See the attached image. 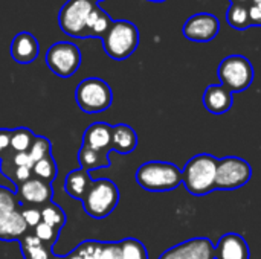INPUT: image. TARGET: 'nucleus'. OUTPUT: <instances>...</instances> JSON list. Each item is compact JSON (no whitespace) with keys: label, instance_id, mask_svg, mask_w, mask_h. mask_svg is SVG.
<instances>
[{"label":"nucleus","instance_id":"f257e3e1","mask_svg":"<svg viewBox=\"0 0 261 259\" xmlns=\"http://www.w3.org/2000/svg\"><path fill=\"white\" fill-rule=\"evenodd\" d=\"M217 162L219 159L206 153L197 154L188 160L182 169V183L190 194L202 197L216 189Z\"/></svg>","mask_w":261,"mask_h":259},{"label":"nucleus","instance_id":"f03ea898","mask_svg":"<svg viewBox=\"0 0 261 259\" xmlns=\"http://www.w3.org/2000/svg\"><path fill=\"white\" fill-rule=\"evenodd\" d=\"M136 182L150 192H167L182 183V171L168 162H147L136 171Z\"/></svg>","mask_w":261,"mask_h":259},{"label":"nucleus","instance_id":"7ed1b4c3","mask_svg":"<svg viewBox=\"0 0 261 259\" xmlns=\"http://www.w3.org/2000/svg\"><path fill=\"white\" fill-rule=\"evenodd\" d=\"M84 212L96 220L110 215L119 203V189L109 179L93 180L81 200Z\"/></svg>","mask_w":261,"mask_h":259},{"label":"nucleus","instance_id":"20e7f679","mask_svg":"<svg viewBox=\"0 0 261 259\" xmlns=\"http://www.w3.org/2000/svg\"><path fill=\"white\" fill-rule=\"evenodd\" d=\"M106 53L113 60L128 58L139 44V31L136 24L127 20H116L112 23L107 34L102 37Z\"/></svg>","mask_w":261,"mask_h":259},{"label":"nucleus","instance_id":"39448f33","mask_svg":"<svg viewBox=\"0 0 261 259\" xmlns=\"http://www.w3.org/2000/svg\"><path fill=\"white\" fill-rule=\"evenodd\" d=\"M75 99L78 107L89 114L106 111L113 102V93L110 85L101 78H86L75 90Z\"/></svg>","mask_w":261,"mask_h":259},{"label":"nucleus","instance_id":"423d86ee","mask_svg":"<svg viewBox=\"0 0 261 259\" xmlns=\"http://www.w3.org/2000/svg\"><path fill=\"white\" fill-rule=\"evenodd\" d=\"M219 78L231 93L245 92L254 81V67L243 55H229L219 66Z\"/></svg>","mask_w":261,"mask_h":259},{"label":"nucleus","instance_id":"0eeeda50","mask_svg":"<svg viewBox=\"0 0 261 259\" xmlns=\"http://www.w3.org/2000/svg\"><path fill=\"white\" fill-rule=\"evenodd\" d=\"M252 177L251 165L242 157H223L217 162L216 189L232 191L245 186Z\"/></svg>","mask_w":261,"mask_h":259},{"label":"nucleus","instance_id":"6e6552de","mask_svg":"<svg viewBox=\"0 0 261 259\" xmlns=\"http://www.w3.org/2000/svg\"><path fill=\"white\" fill-rule=\"evenodd\" d=\"M47 67L60 78L72 76L81 64V52L76 44L70 41H58L46 52Z\"/></svg>","mask_w":261,"mask_h":259},{"label":"nucleus","instance_id":"1a4fd4ad","mask_svg":"<svg viewBox=\"0 0 261 259\" xmlns=\"http://www.w3.org/2000/svg\"><path fill=\"white\" fill-rule=\"evenodd\" d=\"M95 5L90 0H67L58 14L61 31L75 38H86V21Z\"/></svg>","mask_w":261,"mask_h":259},{"label":"nucleus","instance_id":"9d476101","mask_svg":"<svg viewBox=\"0 0 261 259\" xmlns=\"http://www.w3.org/2000/svg\"><path fill=\"white\" fill-rule=\"evenodd\" d=\"M220 31V21L214 14L210 12H199L191 15L184 24V35L185 38L197 43H206L217 37Z\"/></svg>","mask_w":261,"mask_h":259},{"label":"nucleus","instance_id":"9b49d317","mask_svg":"<svg viewBox=\"0 0 261 259\" xmlns=\"http://www.w3.org/2000/svg\"><path fill=\"white\" fill-rule=\"evenodd\" d=\"M159 259H214V244L208 238H193L165 250Z\"/></svg>","mask_w":261,"mask_h":259},{"label":"nucleus","instance_id":"f8f14e48","mask_svg":"<svg viewBox=\"0 0 261 259\" xmlns=\"http://www.w3.org/2000/svg\"><path fill=\"white\" fill-rule=\"evenodd\" d=\"M17 197L21 203L31 206H44L50 203L52 198V186L40 179H29L28 182L18 185Z\"/></svg>","mask_w":261,"mask_h":259},{"label":"nucleus","instance_id":"ddd939ff","mask_svg":"<svg viewBox=\"0 0 261 259\" xmlns=\"http://www.w3.org/2000/svg\"><path fill=\"white\" fill-rule=\"evenodd\" d=\"M251 252L246 240L239 234H225L214 247V259H249Z\"/></svg>","mask_w":261,"mask_h":259},{"label":"nucleus","instance_id":"4468645a","mask_svg":"<svg viewBox=\"0 0 261 259\" xmlns=\"http://www.w3.org/2000/svg\"><path fill=\"white\" fill-rule=\"evenodd\" d=\"M9 52H11V56L15 63L29 64L40 53L38 40L31 32H18L11 41Z\"/></svg>","mask_w":261,"mask_h":259},{"label":"nucleus","instance_id":"2eb2a0df","mask_svg":"<svg viewBox=\"0 0 261 259\" xmlns=\"http://www.w3.org/2000/svg\"><path fill=\"white\" fill-rule=\"evenodd\" d=\"M83 145L96 151H112V125L106 122H93L83 136Z\"/></svg>","mask_w":261,"mask_h":259},{"label":"nucleus","instance_id":"dca6fc26","mask_svg":"<svg viewBox=\"0 0 261 259\" xmlns=\"http://www.w3.org/2000/svg\"><path fill=\"white\" fill-rule=\"evenodd\" d=\"M203 105L213 114H223L232 107V93L222 84L208 85L203 93Z\"/></svg>","mask_w":261,"mask_h":259},{"label":"nucleus","instance_id":"f3484780","mask_svg":"<svg viewBox=\"0 0 261 259\" xmlns=\"http://www.w3.org/2000/svg\"><path fill=\"white\" fill-rule=\"evenodd\" d=\"M28 226L20 211H0V240L12 241L23 238Z\"/></svg>","mask_w":261,"mask_h":259},{"label":"nucleus","instance_id":"a211bd4d","mask_svg":"<svg viewBox=\"0 0 261 259\" xmlns=\"http://www.w3.org/2000/svg\"><path fill=\"white\" fill-rule=\"evenodd\" d=\"M138 147V134L136 131L125 125L118 124L112 127V151L119 154H130Z\"/></svg>","mask_w":261,"mask_h":259},{"label":"nucleus","instance_id":"6ab92c4d","mask_svg":"<svg viewBox=\"0 0 261 259\" xmlns=\"http://www.w3.org/2000/svg\"><path fill=\"white\" fill-rule=\"evenodd\" d=\"M92 179H90V172L80 168V169H73L67 174L66 182H64V189L66 192L76 200H83V197L86 195V192L89 191L90 185H92Z\"/></svg>","mask_w":261,"mask_h":259},{"label":"nucleus","instance_id":"aec40b11","mask_svg":"<svg viewBox=\"0 0 261 259\" xmlns=\"http://www.w3.org/2000/svg\"><path fill=\"white\" fill-rule=\"evenodd\" d=\"M112 23H113L112 17L107 12H104L98 5H95L87 17V21H86V38L87 37L102 38L107 34V31L110 29Z\"/></svg>","mask_w":261,"mask_h":259},{"label":"nucleus","instance_id":"412c9836","mask_svg":"<svg viewBox=\"0 0 261 259\" xmlns=\"http://www.w3.org/2000/svg\"><path fill=\"white\" fill-rule=\"evenodd\" d=\"M78 162H80V166L83 169H86V171H92V169H99V168L110 166L109 153L96 151V150L87 148L84 145H81V148H80Z\"/></svg>","mask_w":261,"mask_h":259},{"label":"nucleus","instance_id":"4be33fe9","mask_svg":"<svg viewBox=\"0 0 261 259\" xmlns=\"http://www.w3.org/2000/svg\"><path fill=\"white\" fill-rule=\"evenodd\" d=\"M20 244L24 259H50V249H47L34 234L24 235Z\"/></svg>","mask_w":261,"mask_h":259},{"label":"nucleus","instance_id":"5701e85b","mask_svg":"<svg viewBox=\"0 0 261 259\" xmlns=\"http://www.w3.org/2000/svg\"><path fill=\"white\" fill-rule=\"evenodd\" d=\"M226 21L231 27L245 31L251 26L249 21V6L246 3H232L226 12Z\"/></svg>","mask_w":261,"mask_h":259},{"label":"nucleus","instance_id":"b1692460","mask_svg":"<svg viewBox=\"0 0 261 259\" xmlns=\"http://www.w3.org/2000/svg\"><path fill=\"white\" fill-rule=\"evenodd\" d=\"M34 139H35V134L29 128H15L11 133L9 151L11 153H28Z\"/></svg>","mask_w":261,"mask_h":259},{"label":"nucleus","instance_id":"393cba45","mask_svg":"<svg viewBox=\"0 0 261 259\" xmlns=\"http://www.w3.org/2000/svg\"><path fill=\"white\" fill-rule=\"evenodd\" d=\"M32 174L35 176V179H40L46 183H52L54 179L57 177V163H55L52 154L35 162L32 165Z\"/></svg>","mask_w":261,"mask_h":259},{"label":"nucleus","instance_id":"a878e982","mask_svg":"<svg viewBox=\"0 0 261 259\" xmlns=\"http://www.w3.org/2000/svg\"><path fill=\"white\" fill-rule=\"evenodd\" d=\"M40 211H41V221L46 223V224H49L50 227L60 231L66 224V214L55 203L50 202V203L44 205Z\"/></svg>","mask_w":261,"mask_h":259},{"label":"nucleus","instance_id":"bb28decb","mask_svg":"<svg viewBox=\"0 0 261 259\" xmlns=\"http://www.w3.org/2000/svg\"><path fill=\"white\" fill-rule=\"evenodd\" d=\"M119 247L122 259H148L145 246L135 238H125L119 241Z\"/></svg>","mask_w":261,"mask_h":259},{"label":"nucleus","instance_id":"cd10ccee","mask_svg":"<svg viewBox=\"0 0 261 259\" xmlns=\"http://www.w3.org/2000/svg\"><path fill=\"white\" fill-rule=\"evenodd\" d=\"M2 171L3 174L11 180L14 182L17 186L28 182L32 176V168H28V166H14L11 165L8 160H2Z\"/></svg>","mask_w":261,"mask_h":259},{"label":"nucleus","instance_id":"c85d7f7f","mask_svg":"<svg viewBox=\"0 0 261 259\" xmlns=\"http://www.w3.org/2000/svg\"><path fill=\"white\" fill-rule=\"evenodd\" d=\"M28 154H29L32 163L41 160L43 157L50 154V142L46 137H43V136H35V139H34Z\"/></svg>","mask_w":261,"mask_h":259},{"label":"nucleus","instance_id":"c756f323","mask_svg":"<svg viewBox=\"0 0 261 259\" xmlns=\"http://www.w3.org/2000/svg\"><path fill=\"white\" fill-rule=\"evenodd\" d=\"M58 234H60V231L50 227L49 224H46V223H43V221H41L37 227H34V235H35L47 249H52V246H54L55 241L58 240Z\"/></svg>","mask_w":261,"mask_h":259},{"label":"nucleus","instance_id":"7c9ffc66","mask_svg":"<svg viewBox=\"0 0 261 259\" xmlns=\"http://www.w3.org/2000/svg\"><path fill=\"white\" fill-rule=\"evenodd\" d=\"M83 259H99L101 252H102V243L95 241V240H89V241H83L76 250H75Z\"/></svg>","mask_w":261,"mask_h":259},{"label":"nucleus","instance_id":"2f4dec72","mask_svg":"<svg viewBox=\"0 0 261 259\" xmlns=\"http://www.w3.org/2000/svg\"><path fill=\"white\" fill-rule=\"evenodd\" d=\"M17 200L15 194L6 188H0V211H15Z\"/></svg>","mask_w":261,"mask_h":259},{"label":"nucleus","instance_id":"473e14b6","mask_svg":"<svg viewBox=\"0 0 261 259\" xmlns=\"http://www.w3.org/2000/svg\"><path fill=\"white\" fill-rule=\"evenodd\" d=\"M21 217L26 223L28 227H37L40 223H41V211L31 206V208H26L21 211Z\"/></svg>","mask_w":261,"mask_h":259},{"label":"nucleus","instance_id":"72a5a7b5","mask_svg":"<svg viewBox=\"0 0 261 259\" xmlns=\"http://www.w3.org/2000/svg\"><path fill=\"white\" fill-rule=\"evenodd\" d=\"M99 259H122L119 243H102V252Z\"/></svg>","mask_w":261,"mask_h":259},{"label":"nucleus","instance_id":"f704fd0d","mask_svg":"<svg viewBox=\"0 0 261 259\" xmlns=\"http://www.w3.org/2000/svg\"><path fill=\"white\" fill-rule=\"evenodd\" d=\"M11 133H12V130H5V128H0V157H3L6 153H9Z\"/></svg>","mask_w":261,"mask_h":259},{"label":"nucleus","instance_id":"c9c22d12","mask_svg":"<svg viewBox=\"0 0 261 259\" xmlns=\"http://www.w3.org/2000/svg\"><path fill=\"white\" fill-rule=\"evenodd\" d=\"M249 21L251 26H261V3L249 5Z\"/></svg>","mask_w":261,"mask_h":259},{"label":"nucleus","instance_id":"e433bc0d","mask_svg":"<svg viewBox=\"0 0 261 259\" xmlns=\"http://www.w3.org/2000/svg\"><path fill=\"white\" fill-rule=\"evenodd\" d=\"M64 259H83V258H81L75 250H73V252H70V253H69V255H67Z\"/></svg>","mask_w":261,"mask_h":259},{"label":"nucleus","instance_id":"4c0bfd02","mask_svg":"<svg viewBox=\"0 0 261 259\" xmlns=\"http://www.w3.org/2000/svg\"><path fill=\"white\" fill-rule=\"evenodd\" d=\"M251 0H232V3H248Z\"/></svg>","mask_w":261,"mask_h":259},{"label":"nucleus","instance_id":"58836bf2","mask_svg":"<svg viewBox=\"0 0 261 259\" xmlns=\"http://www.w3.org/2000/svg\"><path fill=\"white\" fill-rule=\"evenodd\" d=\"M148 2H154V3H161V2H165V0H148Z\"/></svg>","mask_w":261,"mask_h":259},{"label":"nucleus","instance_id":"ea45409f","mask_svg":"<svg viewBox=\"0 0 261 259\" xmlns=\"http://www.w3.org/2000/svg\"><path fill=\"white\" fill-rule=\"evenodd\" d=\"M90 2H93V3H96V5H98V3H99V2H102V0H90Z\"/></svg>","mask_w":261,"mask_h":259},{"label":"nucleus","instance_id":"a19ab883","mask_svg":"<svg viewBox=\"0 0 261 259\" xmlns=\"http://www.w3.org/2000/svg\"><path fill=\"white\" fill-rule=\"evenodd\" d=\"M252 3H261V0H251Z\"/></svg>","mask_w":261,"mask_h":259},{"label":"nucleus","instance_id":"79ce46f5","mask_svg":"<svg viewBox=\"0 0 261 259\" xmlns=\"http://www.w3.org/2000/svg\"><path fill=\"white\" fill-rule=\"evenodd\" d=\"M50 259H64V258H58V256H52Z\"/></svg>","mask_w":261,"mask_h":259}]
</instances>
